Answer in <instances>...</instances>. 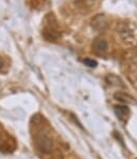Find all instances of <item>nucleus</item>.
<instances>
[{"mask_svg":"<svg viewBox=\"0 0 137 159\" xmlns=\"http://www.w3.org/2000/svg\"><path fill=\"white\" fill-rule=\"evenodd\" d=\"M36 145H37L38 150L43 152L44 154L50 153L53 148L52 140L45 134H41L36 137Z\"/></svg>","mask_w":137,"mask_h":159,"instance_id":"nucleus-1","label":"nucleus"},{"mask_svg":"<svg viewBox=\"0 0 137 159\" xmlns=\"http://www.w3.org/2000/svg\"><path fill=\"white\" fill-rule=\"evenodd\" d=\"M118 33H120V36L124 43L129 44V45H135L137 43L135 32L132 29H130L129 26L122 25L121 28L118 30Z\"/></svg>","mask_w":137,"mask_h":159,"instance_id":"nucleus-2","label":"nucleus"},{"mask_svg":"<svg viewBox=\"0 0 137 159\" xmlns=\"http://www.w3.org/2000/svg\"><path fill=\"white\" fill-rule=\"evenodd\" d=\"M107 17L104 15V14H98L92 18V26L94 29H96L98 31H102L104 29H106L107 27Z\"/></svg>","mask_w":137,"mask_h":159,"instance_id":"nucleus-3","label":"nucleus"},{"mask_svg":"<svg viewBox=\"0 0 137 159\" xmlns=\"http://www.w3.org/2000/svg\"><path fill=\"white\" fill-rule=\"evenodd\" d=\"M60 31L58 30L55 27L49 25L43 30V36L49 42H55L58 38H60Z\"/></svg>","mask_w":137,"mask_h":159,"instance_id":"nucleus-4","label":"nucleus"},{"mask_svg":"<svg viewBox=\"0 0 137 159\" xmlns=\"http://www.w3.org/2000/svg\"><path fill=\"white\" fill-rule=\"evenodd\" d=\"M92 50L94 51H96L98 53H101V52H104V51L107 50L109 45H107V42L105 39L96 38L92 44Z\"/></svg>","mask_w":137,"mask_h":159,"instance_id":"nucleus-5","label":"nucleus"},{"mask_svg":"<svg viewBox=\"0 0 137 159\" xmlns=\"http://www.w3.org/2000/svg\"><path fill=\"white\" fill-rule=\"evenodd\" d=\"M114 97L117 101L124 102V104H128V105H135L137 102L136 99L134 98L132 95H130L126 92H116L114 94Z\"/></svg>","mask_w":137,"mask_h":159,"instance_id":"nucleus-6","label":"nucleus"},{"mask_svg":"<svg viewBox=\"0 0 137 159\" xmlns=\"http://www.w3.org/2000/svg\"><path fill=\"white\" fill-rule=\"evenodd\" d=\"M106 79V82L109 84L113 85V87H117V88H121V89H126V84L123 82V80L121 79L119 76L114 75V74H109L105 77Z\"/></svg>","mask_w":137,"mask_h":159,"instance_id":"nucleus-7","label":"nucleus"},{"mask_svg":"<svg viewBox=\"0 0 137 159\" xmlns=\"http://www.w3.org/2000/svg\"><path fill=\"white\" fill-rule=\"evenodd\" d=\"M115 113H116V116L119 117L120 120H124L126 119L130 113V110L128 107L126 106H115Z\"/></svg>","mask_w":137,"mask_h":159,"instance_id":"nucleus-8","label":"nucleus"},{"mask_svg":"<svg viewBox=\"0 0 137 159\" xmlns=\"http://www.w3.org/2000/svg\"><path fill=\"white\" fill-rule=\"evenodd\" d=\"M126 59L132 65H134L135 67H137V49H132L128 51V56Z\"/></svg>","mask_w":137,"mask_h":159,"instance_id":"nucleus-9","label":"nucleus"},{"mask_svg":"<svg viewBox=\"0 0 137 159\" xmlns=\"http://www.w3.org/2000/svg\"><path fill=\"white\" fill-rule=\"evenodd\" d=\"M83 63H84L85 65H87L88 67H96L98 65V62L96 60H94V59H89V58H86L83 60Z\"/></svg>","mask_w":137,"mask_h":159,"instance_id":"nucleus-10","label":"nucleus"},{"mask_svg":"<svg viewBox=\"0 0 137 159\" xmlns=\"http://www.w3.org/2000/svg\"><path fill=\"white\" fill-rule=\"evenodd\" d=\"M3 66V60H2V58L0 57V68Z\"/></svg>","mask_w":137,"mask_h":159,"instance_id":"nucleus-11","label":"nucleus"}]
</instances>
